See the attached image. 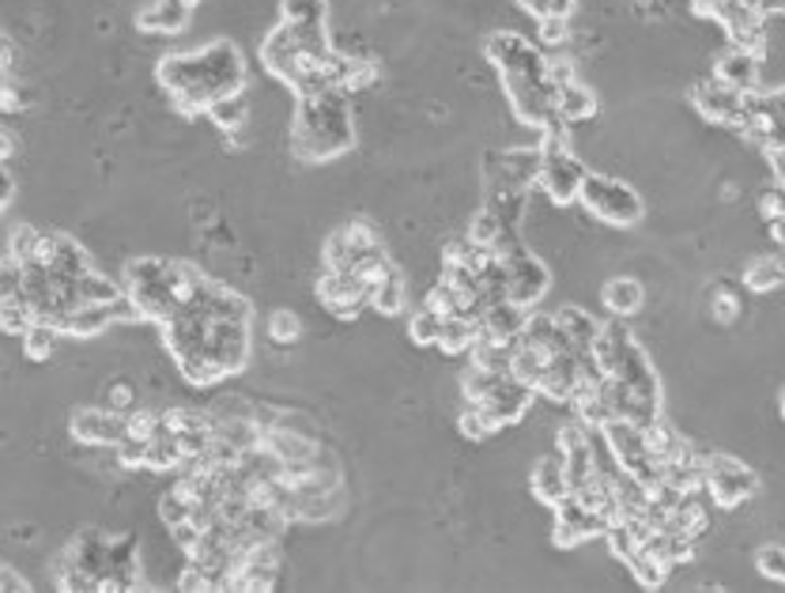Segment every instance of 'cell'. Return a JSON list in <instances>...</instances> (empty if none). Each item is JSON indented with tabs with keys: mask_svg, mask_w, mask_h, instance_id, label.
<instances>
[{
	"mask_svg": "<svg viewBox=\"0 0 785 593\" xmlns=\"http://www.w3.org/2000/svg\"><path fill=\"white\" fill-rule=\"evenodd\" d=\"M106 404L129 416V412L137 409V390H132V382H114L110 390H106Z\"/></svg>",
	"mask_w": 785,
	"mask_h": 593,
	"instance_id": "46",
	"label": "cell"
},
{
	"mask_svg": "<svg viewBox=\"0 0 785 593\" xmlns=\"http://www.w3.org/2000/svg\"><path fill=\"white\" fill-rule=\"evenodd\" d=\"M744 284L752 287V292H778L785 287V250L782 254H763V257H752L744 268Z\"/></svg>",
	"mask_w": 785,
	"mask_h": 593,
	"instance_id": "23",
	"label": "cell"
},
{
	"mask_svg": "<svg viewBox=\"0 0 785 593\" xmlns=\"http://www.w3.org/2000/svg\"><path fill=\"white\" fill-rule=\"evenodd\" d=\"M457 431H462L465 438H473V443H484V438H491L499 427H495V420L484 412V404L465 401L462 416H457Z\"/></svg>",
	"mask_w": 785,
	"mask_h": 593,
	"instance_id": "31",
	"label": "cell"
},
{
	"mask_svg": "<svg viewBox=\"0 0 785 593\" xmlns=\"http://www.w3.org/2000/svg\"><path fill=\"white\" fill-rule=\"evenodd\" d=\"M760 215L766 223L785 220V186H774V190L760 193Z\"/></svg>",
	"mask_w": 785,
	"mask_h": 593,
	"instance_id": "45",
	"label": "cell"
},
{
	"mask_svg": "<svg viewBox=\"0 0 785 593\" xmlns=\"http://www.w3.org/2000/svg\"><path fill=\"white\" fill-rule=\"evenodd\" d=\"M0 182H4V186H0V204H4V209H8V204H12V193H15V182H12V178H0Z\"/></svg>",
	"mask_w": 785,
	"mask_h": 593,
	"instance_id": "48",
	"label": "cell"
},
{
	"mask_svg": "<svg viewBox=\"0 0 785 593\" xmlns=\"http://www.w3.org/2000/svg\"><path fill=\"white\" fill-rule=\"evenodd\" d=\"M507 265V299L518 303V307L526 310H537V303L548 295V287H552V273H548V265L540 262L532 250H521V254H513Z\"/></svg>",
	"mask_w": 785,
	"mask_h": 593,
	"instance_id": "8",
	"label": "cell"
},
{
	"mask_svg": "<svg viewBox=\"0 0 785 593\" xmlns=\"http://www.w3.org/2000/svg\"><path fill=\"white\" fill-rule=\"evenodd\" d=\"M318 299L329 314L351 321L370 307V287L356 273H332V268H325L318 276Z\"/></svg>",
	"mask_w": 785,
	"mask_h": 593,
	"instance_id": "10",
	"label": "cell"
},
{
	"mask_svg": "<svg viewBox=\"0 0 785 593\" xmlns=\"http://www.w3.org/2000/svg\"><path fill=\"white\" fill-rule=\"evenodd\" d=\"M755 568L774 582H785V544H763L755 552Z\"/></svg>",
	"mask_w": 785,
	"mask_h": 593,
	"instance_id": "42",
	"label": "cell"
},
{
	"mask_svg": "<svg viewBox=\"0 0 785 593\" xmlns=\"http://www.w3.org/2000/svg\"><path fill=\"white\" fill-rule=\"evenodd\" d=\"M129 435V416L117 409H79L72 412V438H79V443L87 446H114L121 443V438Z\"/></svg>",
	"mask_w": 785,
	"mask_h": 593,
	"instance_id": "11",
	"label": "cell"
},
{
	"mask_svg": "<svg viewBox=\"0 0 785 593\" xmlns=\"http://www.w3.org/2000/svg\"><path fill=\"white\" fill-rule=\"evenodd\" d=\"M159 431H162V412H156V409H132L129 412V438L151 443Z\"/></svg>",
	"mask_w": 785,
	"mask_h": 593,
	"instance_id": "40",
	"label": "cell"
},
{
	"mask_svg": "<svg viewBox=\"0 0 785 593\" xmlns=\"http://www.w3.org/2000/svg\"><path fill=\"white\" fill-rule=\"evenodd\" d=\"M540 23V39L548 42V46H563L566 39H571V20H563V15H548V20H537Z\"/></svg>",
	"mask_w": 785,
	"mask_h": 593,
	"instance_id": "44",
	"label": "cell"
},
{
	"mask_svg": "<svg viewBox=\"0 0 785 593\" xmlns=\"http://www.w3.org/2000/svg\"><path fill=\"white\" fill-rule=\"evenodd\" d=\"M129 590H148L140 582V544L137 533H125L110 541V555H106V574H103V593H129Z\"/></svg>",
	"mask_w": 785,
	"mask_h": 593,
	"instance_id": "12",
	"label": "cell"
},
{
	"mask_svg": "<svg viewBox=\"0 0 785 593\" xmlns=\"http://www.w3.org/2000/svg\"><path fill=\"white\" fill-rule=\"evenodd\" d=\"M121 295H125V284L110 280L106 273H95V268L76 280V299H79V307H84V303H114V299H121Z\"/></svg>",
	"mask_w": 785,
	"mask_h": 593,
	"instance_id": "29",
	"label": "cell"
},
{
	"mask_svg": "<svg viewBox=\"0 0 785 593\" xmlns=\"http://www.w3.org/2000/svg\"><path fill=\"white\" fill-rule=\"evenodd\" d=\"M744 95L747 92H733V87L721 84L718 76H710V80H702V84L691 92V103H694V110H699L707 121L725 125V129L740 133V129H744V121H747Z\"/></svg>",
	"mask_w": 785,
	"mask_h": 593,
	"instance_id": "9",
	"label": "cell"
},
{
	"mask_svg": "<svg viewBox=\"0 0 785 593\" xmlns=\"http://www.w3.org/2000/svg\"><path fill=\"white\" fill-rule=\"evenodd\" d=\"M370 307L374 310H382V314H401L404 310V280H401V273H393V276H385L382 284L370 292Z\"/></svg>",
	"mask_w": 785,
	"mask_h": 593,
	"instance_id": "34",
	"label": "cell"
},
{
	"mask_svg": "<svg viewBox=\"0 0 785 593\" xmlns=\"http://www.w3.org/2000/svg\"><path fill=\"white\" fill-rule=\"evenodd\" d=\"M532 398H537V390H532V385H526L521 379H513V374H502V379L495 382L491 390H487V398L480 404H484L487 416L495 420V427H510V424H518V420L529 412Z\"/></svg>",
	"mask_w": 785,
	"mask_h": 593,
	"instance_id": "13",
	"label": "cell"
},
{
	"mask_svg": "<svg viewBox=\"0 0 785 593\" xmlns=\"http://www.w3.org/2000/svg\"><path fill=\"white\" fill-rule=\"evenodd\" d=\"M189 12H193V8H185L182 0H156V4L137 12V27L144 34H178L185 31Z\"/></svg>",
	"mask_w": 785,
	"mask_h": 593,
	"instance_id": "18",
	"label": "cell"
},
{
	"mask_svg": "<svg viewBox=\"0 0 785 593\" xmlns=\"http://www.w3.org/2000/svg\"><path fill=\"white\" fill-rule=\"evenodd\" d=\"M476 337H480V326H476L473 318H465V314H454V318L442 321V337H438V348L446 356H468L476 345Z\"/></svg>",
	"mask_w": 785,
	"mask_h": 593,
	"instance_id": "25",
	"label": "cell"
},
{
	"mask_svg": "<svg viewBox=\"0 0 785 593\" xmlns=\"http://www.w3.org/2000/svg\"><path fill=\"white\" fill-rule=\"evenodd\" d=\"M423 307L442 314V318H454V314H462V295H457L446 280H438L427 295H423Z\"/></svg>",
	"mask_w": 785,
	"mask_h": 593,
	"instance_id": "38",
	"label": "cell"
},
{
	"mask_svg": "<svg viewBox=\"0 0 785 593\" xmlns=\"http://www.w3.org/2000/svg\"><path fill=\"white\" fill-rule=\"evenodd\" d=\"M714 76L721 80V84L733 87V92H760V84H763V57H760V53H752V50L729 46L718 57Z\"/></svg>",
	"mask_w": 785,
	"mask_h": 593,
	"instance_id": "15",
	"label": "cell"
},
{
	"mask_svg": "<svg viewBox=\"0 0 785 593\" xmlns=\"http://www.w3.org/2000/svg\"><path fill=\"white\" fill-rule=\"evenodd\" d=\"M110 326H117L110 303H84V307L68 310L57 329L72 332V337H98V332H106Z\"/></svg>",
	"mask_w": 785,
	"mask_h": 593,
	"instance_id": "21",
	"label": "cell"
},
{
	"mask_svg": "<svg viewBox=\"0 0 785 593\" xmlns=\"http://www.w3.org/2000/svg\"><path fill=\"white\" fill-rule=\"evenodd\" d=\"M597 110H601L597 92L585 87L582 80H571V84L559 87V118L571 125V129L574 125H582V121H593L597 118Z\"/></svg>",
	"mask_w": 785,
	"mask_h": 593,
	"instance_id": "20",
	"label": "cell"
},
{
	"mask_svg": "<svg viewBox=\"0 0 785 593\" xmlns=\"http://www.w3.org/2000/svg\"><path fill=\"white\" fill-rule=\"evenodd\" d=\"M178 590H197V593H212V590H220L215 582L204 574V568H197V563H189V568L182 571V579H178Z\"/></svg>",
	"mask_w": 785,
	"mask_h": 593,
	"instance_id": "47",
	"label": "cell"
},
{
	"mask_svg": "<svg viewBox=\"0 0 785 593\" xmlns=\"http://www.w3.org/2000/svg\"><path fill=\"white\" fill-rule=\"evenodd\" d=\"M782 416H785V393H782Z\"/></svg>",
	"mask_w": 785,
	"mask_h": 593,
	"instance_id": "51",
	"label": "cell"
},
{
	"mask_svg": "<svg viewBox=\"0 0 785 593\" xmlns=\"http://www.w3.org/2000/svg\"><path fill=\"white\" fill-rule=\"evenodd\" d=\"M182 4H185V8H197V4H201V0H182Z\"/></svg>",
	"mask_w": 785,
	"mask_h": 593,
	"instance_id": "50",
	"label": "cell"
},
{
	"mask_svg": "<svg viewBox=\"0 0 785 593\" xmlns=\"http://www.w3.org/2000/svg\"><path fill=\"white\" fill-rule=\"evenodd\" d=\"M484 53L499 68V76H537V72H548V57L529 39H521L518 31H491L484 39Z\"/></svg>",
	"mask_w": 785,
	"mask_h": 593,
	"instance_id": "6",
	"label": "cell"
},
{
	"mask_svg": "<svg viewBox=\"0 0 785 593\" xmlns=\"http://www.w3.org/2000/svg\"><path fill=\"white\" fill-rule=\"evenodd\" d=\"M577 204H582L590 215H597L601 223H608V227H635V223H643V215H646L643 197L630 190L627 182L608 178V174H593V170L585 174Z\"/></svg>",
	"mask_w": 785,
	"mask_h": 593,
	"instance_id": "3",
	"label": "cell"
},
{
	"mask_svg": "<svg viewBox=\"0 0 785 593\" xmlns=\"http://www.w3.org/2000/svg\"><path fill=\"white\" fill-rule=\"evenodd\" d=\"M57 337H61L57 326H50V321H39V326H34V329L23 337L26 359H34V363H46V359L53 356V348H57Z\"/></svg>",
	"mask_w": 785,
	"mask_h": 593,
	"instance_id": "33",
	"label": "cell"
},
{
	"mask_svg": "<svg viewBox=\"0 0 785 593\" xmlns=\"http://www.w3.org/2000/svg\"><path fill=\"white\" fill-rule=\"evenodd\" d=\"M46 268L53 276H61V280H79V276L92 273V254H87L84 246H79L76 239L68 235H53L50 239V262Z\"/></svg>",
	"mask_w": 785,
	"mask_h": 593,
	"instance_id": "17",
	"label": "cell"
},
{
	"mask_svg": "<svg viewBox=\"0 0 785 593\" xmlns=\"http://www.w3.org/2000/svg\"><path fill=\"white\" fill-rule=\"evenodd\" d=\"M4 590H26V582H23V579H15V571L8 568V571H4Z\"/></svg>",
	"mask_w": 785,
	"mask_h": 593,
	"instance_id": "49",
	"label": "cell"
},
{
	"mask_svg": "<svg viewBox=\"0 0 785 593\" xmlns=\"http://www.w3.org/2000/svg\"><path fill=\"white\" fill-rule=\"evenodd\" d=\"M601 299H604V307H608V314H616V318H630V314H638L643 310V303H646V287L635 280V276H616V280H608L601 287Z\"/></svg>",
	"mask_w": 785,
	"mask_h": 593,
	"instance_id": "22",
	"label": "cell"
},
{
	"mask_svg": "<svg viewBox=\"0 0 785 593\" xmlns=\"http://www.w3.org/2000/svg\"><path fill=\"white\" fill-rule=\"evenodd\" d=\"M356 148V125H351L348 92L332 87L325 95L299 98L291 125V151L310 163H325Z\"/></svg>",
	"mask_w": 785,
	"mask_h": 593,
	"instance_id": "2",
	"label": "cell"
},
{
	"mask_svg": "<svg viewBox=\"0 0 785 593\" xmlns=\"http://www.w3.org/2000/svg\"><path fill=\"white\" fill-rule=\"evenodd\" d=\"M529 484H532V496L552 510L571 496V476H566V462H563V451H559V446H555V454L540 457Z\"/></svg>",
	"mask_w": 785,
	"mask_h": 593,
	"instance_id": "16",
	"label": "cell"
},
{
	"mask_svg": "<svg viewBox=\"0 0 785 593\" xmlns=\"http://www.w3.org/2000/svg\"><path fill=\"white\" fill-rule=\"evenodd\" d=\"M702 488L721 510H736L740 502H747L760 491V473L747 469L733 454H710L702 462Z\"/></svg>",
	"mask_w": 785,
	"mask_h": 593,
	"instance_id": "4",
	"label": "cell"
},
{
	"mask_svg": "<svg viewBox=\"0 0 785 593\" xmlns=\"http://www.w3.org/2000/svg\"><path fill=\"white\" fill-rule=\"evenodd\" d=\"M344 231H348L351 246H356V254H363V250H374V246H382V239H378L374 223H367V220H351Z\"/></svg>",
	"mask_w": 785,
	"mask_h": 593,
	"instance_id": "43",
	"label": "cell"
},
{
	"mask_svg": "<svg viewBox=\"0 0 785 593\" xmlns=\"http://www.w3.org/2000/svg\"><path fill=\"white\" fill-rule=\"evenodd\" d=\"M209 118L220 125L223 133H238V129H246V121H250V103H246V95H223L220 103H212V110H209Z\"/></svg>",
	"mask_w": 785,
	"mask_h": 593,
	"instance_id": "28",
	"label": "cell"
},
{
	"mask_svg": "<svg viewBox=\"0 0 785 593\" xmlns=\"http://www.w3.org/2000/svg\"><path fill=\"white\" fill-rule=\"evenodd\" d=\"M507 231L510 227L491 209H480V212L473 215V223H468V239H473L476 246H484V250H495V242L507 235Z\"/></svg>",
	"mask_w": 785,
	"mask_h": 593,
	"instance_id": "32",
	"label": "cell"
},
{
	"mask_svg": "<svg viewBox=\"0 0 785 593\" xmlns=\"http://www.w3.org/2000/svg\"><path fill=\"white\" fill-rule=\"evenodd\" d=\"M212 359L223 367V374H238L250 359V321H223L212 318Z\"/></svg>",
	"mask_w": 785,
	"mask_h": 593,
	"instance_id": "14",
	"label": "cell"
},
{
	"mask_svg": "<svg viewBox=\"0 0 785 593\" xmlns=\"http://www.w3.org/2000/svg\"><path fill=\"white\" fill-rule=\"evenodd\" d=\"M555 321H559V329H563V337L571 340V348L577 356H590L593 352V345H597V337H601V321L593 318L590 310H582V307H563V310H555Z\"/></svg>",
	"mask_w": 785,
	"mask_h": 593,
	"instance_id": "19",
	"label": "cell"
},
{
	"mask_svg": "<svg viewBox=\"0 0 785 593\" xmlns=\"http://www.w3.org/2000/svg\"><path fill=\"white\" fill-rule=\"evenodd\" d=\"M159 87L174 98L178 114L185 118H201L212 110V103H220L223 95L246 92L250 72L246 61L234 42L220 39L212 46L197 53H167L156 65Z\"/></svg>",
	"mask_w": 785,
	"mask_h": 593,
	"instance_id": "1",
	"label": "cell"
},
{
	"mask_svg": "<svg viewBox=\"0 0 785 593\" xmlns=\"http://www.w3.org/2000/svg\"><path fill=\"white\" fill-rule=\"evenodd\" d=\"M348 273H356L359 280H363L370 292H374V287L382 284L385 276L396 273V265H393L390 250H385V246H374V250H363V254H356V262H351Z\"/></svg>",
	"mask_w": 785,
	"mask_h": 593,
	"instance_id": "26",
	"label": "cell"
},
{
	"mask_svg": "<svg viewBox=\"0 0 785 593\" xmlns=\"http://www.w3.org/2000/svg\"><path fill=\"white\" fill-rule=\"evenodd\" d=\"M159 518L167 526H182V522H189V518H193V499L185 496L182 488H170V491H162V499H159Z\"/></svg>",
	"mask_w": 785,
	"mask_h": 593,
	"instance_id": "36",
	"label": "cell"
},
{
	"mask_svg": "<svg viewBox=\"0 0 785 593\" xmlns=\"http://www.w3.org/2000/svg\"><path fill=\"white\" fill-rule=\"evenodd\" d=\"M608 529H612L608 518L597 515L593 507H585L577 496H566L555 507L552 541L559 548H574V544H585V541H597V537H608Z\"/></svg>",
	"mask_w": 785,
	"mask_h": 593,
	"instance_id": "7",
	"label": "cell"
},
{
	"mask_svg": "<svg viewBox=\"0 0 785 593\" xmlns=\"http://www.w3.org/2000/svg\"><path fill=\"white\" fill-rule=\"evenodd\" d=\"M540 144L537 148L487 151L484 156V190H521L529 193L540 178Z\"/></svg>",
	"mask_w": 785,
	"mask_h": 593,
	"instance_id": "5",
	"label": "cell"
},
{
	"mask_svg": "<svg viewBox=\"0 0 785 593\" xmlns=\"http://www.w3.org/2000/svg\"><path fill=\"white\" fill-rule=\"evenodd\" d=\"M442 321H446V318H442V314L427 310V307H420L416 314H412V326H409L412 340H416V345H435V348H438Z\"/></svg>",
	"mask_w": 785,
	"mask_h": 593,
	"instance_id": "37",
	"label": "cell"
},
{
	"mask_svg": "<svg viewBox=\"0 0 785 593\" xmlns=\"http://www.w3.org/2000/svg\"><path fill=\"white\" fill-rule=\"evenodd\" d=\"M279 20L299 27H325L329 23V4L325 0H284L279 4Z\"/></svg>",
	"mask_w": 785,
	"mask_h": 593,
	"instance_id": "30",
	"label": "cell"
},
{
	"mask_svg": "<svg viewBox=\"0 0 785 593\" xmlns=\"http://www.w3.org/2000/svg\"><path fill=\"white\" fill-rule=\"evenodd\" d=\"M627 568H630V574H635V579L643 582L646 590H661L665 579H669V571H672L669 563H665L657 552H649V548H638V552L627 560Z\"/></svg>",
	"mask_w": 785,
	"mask_h": 593,
	"instance_id": "27",
	"label": "cell"
},
{
	"mask_svg": "<svg viewBox=\"0 0 785 593\" xmlns=\"http://www.w3.org/2000/svg\"><path fill=\"white\" fill-rule=\"evenodd\" d=\"M351 262H356V246H351L348 231H332L329 242H325V268H332V273H348Z\"/></svg>",
	"mask_w": 785,
	"mask_h": 593,
	"instance_id": "35",
	"label": "cell"
},
{
	"mask_svg": "<svg viewBox=\"0 0 785 593\" xmlns=\"http://www.w3.org/2000/svg\"><path fill=\"white\" fill-rule=\"evenodd\" d=\"M182 462H185V446H182V438H178L174 431L162 427L159 435L148 443V462H144V469L170 473V469H182Z\"/></svg>",
	"mask_w": 785,
	"mask_h": 593,
	"instance_id": "24",
	"label": "cell"
},
{
	"mask_svg": "<svg viewBox=\"0 0 785 593\" xmlns=\"http://www.w3.org/2000/svg\"><path fill=\"white\" fill-rule=\"evenodd\" d=\"M268 337H273L276 345H295V340L303 337V321H299V314H291V310H276L273 318H268Z\"/></svg>",
	"mask_w": 785,
	"mask_h": 593,
	"instance_id": "39",
	"label": "cell"
},
{
	"mask_svg": "<svg viewBox=\"0 0 785 593\" xmlns=\"http://www.w3.org/2000/svg\"><path fill=\"white\" fill-rule=\"evenodd\" d=\"M710 310H714V321H718V326H729V321L740 318V295L733 292V287L718 284L714 295H710Z\"/></svg>",
	"mask_w": 785,
	"mask_h": 593,
	"instance_id": "41",
	"label": "cell"
}]
</instances>
